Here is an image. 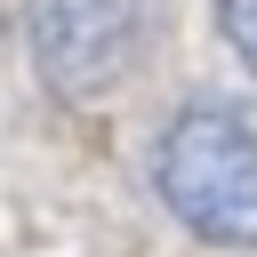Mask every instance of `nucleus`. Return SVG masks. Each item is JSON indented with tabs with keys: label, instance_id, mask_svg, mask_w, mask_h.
Here are the masks:
<instances>
[{
	"label": "nucleus",
	"instance_id": "1",
	"mask_svg": "<svg viewBox=\"0 0 257 257\" xmlns=\"http://www.w3.org/2000/svg\"><path fill=\"white\" fill-rule=\"evenodd\" d=\"M161 209L209 249H257V128L233 104H177L153 145Z\"/></svg>",
	"mask_w": 257,
	"mask_h": 257
},
{
	"label": "nucleus",
	"instance_id": "2",
	"mask_svg": "<svg viewBox=\"0 0 257 257\" xmlns=\"http://www.w3.org/2000/svg\"><path fill=\"white\" fill-rule=\"evenodd\" d=\"M153 40V0H24V48L64 104L112 96Z\"/></svg>",
	"mask_w": 257,
	"mask_h": 257
},
{
	"label": "nucleus",
	"instance_id": "3",
	"mask_svg": "<svg viewBox=\"0 0 257 257\" xmlns=\"http://www.w3.org/2000/svg\"><path fill=\"white\" fill-rule=\"evenodd\" d=\"M209 8H217V32L233 40V56L257 72V0H209Z\"/></svg>",
	"mask_w": 257,
	"mask_h": 257
}]
</instances>
